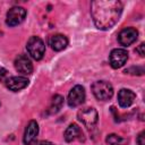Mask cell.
<instances>
[{
    "label": "cell",
    "mask_w": 145,
    "mask_h": 145,
    "mask_svg": "<svg viewBox=\"0 0 145 145\" xmlns=\"http://www.w3.org/2000/svg\"><path fill=\"white\" fill-rule=\"evenodd\" d=\"M15 68L22 75H31L33 72V65L26 54H19L15 59Z\"/></svg>",
    "instance_id": "cell-9"
},
{
    "label": "cell",
    "mask_w": 145,
    "mask_h": 145,
    "mask_svg": "<svg viewBox=\"0 0 145 145\" xmlns=\"http://www.w3.org/2000/svg\"><path fill=\"white\" fill-rule=\"evenodd\" d=\"M39 134V125L35 120H32L28 122L26 129H25V134H24V143L26 145L32 144L35 139L36 136Z\"/></svg>",
    "instance_id": "cell-13"
},
{
    "label": "cell",
    "mask_w": 145,
    "mask_h": 145,
    "mask_svg": "<svg viewBox=\"0 0 145 145\" xmlns=\"http://www.w3.org/2000/svg\"><path fill=\"white\" fill-rule=\"evenodd\" d=\"M27 85H28V79L24 76H14L6 79V86L12 92H18L25 88Z\"/></svg>",
    "instance_id": "cell-10"
},
{
    "label": "cell",
    "mask_w": 145,
    "mask_h": 145,
    "mask_svg": "<svg viewBox=\"0 0 145 145\" xmlns=\"http://www.w3.org/2000/svg\"><path fill=\"white\" fill-rule=\"evenodd\" d=\"M26 49H27V52L29 53V56L35 60H41L45 52L44 42L39 36L29 37V40L27 41V44H26Z\"/></svg>",
    "instance_id": "cell-3"
},
{
    "label": "cell",
    "mask_w": 145,
    "mask_h": 145,
    "mask_svg": "<svg viewBox=\"0 0 145 145\" xmlns=\"http://www.w3.org/2000/svg\"><path fill=\"white\" fill-rule=\"evenodd\" d=\"M65 140L70 143L74 140H84V134L83 130L80 129V127L76 123H71L65 131Z\"/></svg>",
    "instance_id": "cell-11"
},
{
    "label": "cell",
    "mask_w": 145,
    "mask_h": 145,
    "mask_svg": "<svg viewBox=\"0 0 145 145\" xmlns=\"http://www.w3.org/2000/svg\"><path fill=\"white\" fill-rule=\"evenodd\" d=\"M6 72H7V70H6V69L0 68V82H1V80H3V78H5V76H6Z\"/></svg>",
    "instance_id": "cell-20"
},
{
    "label": "cell",
    "mask_w": 145,
    "mask_h": 145,
    "mask_svg": "<svg viewBox=\"0 0 145 145\" xmlns=\"http://www.w3.org/2000/svg\"><path fill=\"white\" fill-rule=\"evenodd\" d=\"M105 142L110 145H123L126 144L128 140L126 138H122L121 136H118L116 134H110L108 135V137L105 138Z\"/></svg>",
    "instance_id": "cell-16"
},
{
    "label": "cell",
    "mask_w": 145,
    "mask_h": 145,
    "mask_svg": "<svg viewBox=\"0 0 145 145\" xmlns=\"http://www.w3.org/2000/svg\"><path fill=\"white\" fill-rule=\"evenodd\" d=\"M138 37V32L134 27H126L118 34V42L122 46H129L134 42H136Z\"/></svg>",
    "instance_id": "cell-8"
},
{
    "label": "cell",
    "mask_w": 145,
    "mask_h": 145,
    "mask_svg": "<svg viewBox=\"0 0 145 145\" xmlns=\"http://www.w3.org/2000/svg\"><path fill=\"white\" fill-rule=\"evenodd\" d=\"M144 48H145V44L144 43H140L139 45H138V48L136 49V51L140 54V57H144L145 56V51H144Z\"/></svg>",
    "instance_id": "cell-19"
},
{
    "label": "cell",
    "mask_w": 145,
    "mask_h": 145,
    "mask_svg": "<svg viewBox=\"0 0 145 145\" xmlns=\"http://www.w3.org/2000/svg\"><path fill=\"white\" fill-rule=\"evenodd\" d=\"M85 96H86L85 95V89H84L83 86H80V85L74 86L70 89L69 94H68V100H67L68 105L71 106V108H76V106L83 104L84 101H85Z\"/></svg>",
    "instance_id": "cell-6"
},
{
    "label": "cell",
    "mask_w": 145,
    "mask_h": 145,
    "mask_svg": "<svg viewBox=\"0 0 145 145\" xmlns=\"http://www.w3.org/2000/svg\"><path fill=\"white\" fill-rule=\"evenodd\" d=\"M125 72L133 74V75H143L144 74V68L143 67H130L125 70Z\"/></svg>",
    "instance_id": "cell-17"
},
{
    "label": "cell",
    "mask_w": 145,
    "mask_h": 145,
    "mask_svg": "<svg viewBox=\"0 0 145 145\" xmlns=\"http://www.w3.org/2000/svg\"><path fill=\"white\" fill-rule=\"evenodd\" d=\"M128 60V52L125 49H113L109 56V62L112 68L118 69L122 67Z\"/></svg>",
    "instance_id": "cell-7"
},
{
    "label": "cell",
    "mask_w": 145,
    "mask_h": 145,
    "mask_svg": "<svg viewBox=\"0 0 145 145\" xmlns=\"http://www.w3.org/2000/svg\"><path fill=\"white\" fill-rule=\"evenodd\" d=\"M78 119L83 122V125L88 128L92 129L95 127L97 119H99V114L97 111L94 108H85L78 111Z\"/></svg>",
    "instance_id": "cell-4"
},
{
    "label": "cell",
    "mask_w": 145,
    "mask_h": 145,
    "mask_svg": "<svg viewBox=\"0 0 145 145\" xmlns=\"http://www.w3.org/2000/svg\"><path fill=\"white\" fill-rule=\"evenodd\" d=\"M122 12V3L118 0H95L91 3V15L99 29L108 31L113 27Z\"/></svg>",
    "instance_id": "cell-1"
},
{
    "label": "cell",
    "mask_w": 145,
    "mask_h": 145,
    "mask_svg": "<svg viewBox=\"0 0 145 145\" xmlns=\"http://www.w3.org/2000/svg\"><path fill=\"white\" fill-rule=\"evenodd\" d=\"M136 99V94L128 88H121L118 93V102L121 108L130 106Z\"/></svg>",
    "instance_id": "cell-12"
},
{
    "label": "cell",
    "mask_w": 145,
    "mask_h": 145,
    "mask_svg": "<svg viewBox=\"0 0 145 145\" xmlns=\"http://www.w3.org/2000/svg\"><path fill=\"white\" fill-rule=\"evenodd\" d=\"M49 45L54 51H62L68 45V39L62 34H56L52 35L49 39Z\"/></svg>",
    "instance_id": "cell-14"
},
{
    "label": "cell",
    "mask_w": 145,
    "mask_h": 145,
    "mask_svg": "<svg viewBox=\"0 0 145 145\" xmlns=\"http://www.w3.org/2000/svg\"><path fill=\"white\" fill-rule=\"evenodd\" d=\"M39 145H53V144L50 143V142H48V140H42V142L39 143Z\"/></svg>",
    "instance_id": "cell-21"
},
{
    "label": "cell",
    "mask_w": 145,
    "mask_h": 145,
    "mask_svg": "<svg viewBox=\"0 0 145 145\" xmlns=\"http://www.w3.org/2000/svg\"><path fill=\"white\" fill-rule=\"evenodd\" d=\"M26 17V10L23 7H12L8 10L6 17V24L9 26H17L24 22Z\"/></svg>",
    "instance_id": "cell-5"
},
{
    "label": "cell",
    "mask_w": 145,
    "mask_h": 145,
    "mask_svg": "<svg viewBox=\"0 0 145 145\" xmlns=\"http://www.w3.org/2000/svg\"><path fill=\"white\" fill-rule=\"evenodd\" d=\"M62 104H63V97L59 94L54 95L51 100V103L49 105V109H48V112L50 114H54L57 113L61 108H62Z\"/></svg>",
    "instance_id": "cell-15"
},
{
    "label": "cell",
    "mask_w": 145,
    "mask_h": 145,
    "mask_svg": "<svg viewBox=\"0 0 145 145\" xmlns=\"http://www.w3.org/2000/svg\"><path fill=\"white\" fill-rule=\"evenodd\" d=\"M92 92L97 100L105 101L112 97L113 95V87L106 80H97L92 85Z\"/></svg>",
    "instance_id": "cell-2"
},
{
    "label": "cell",
    "mask_w": 145,
    "mask_h": 145,
    "mask_svg": "<svg viewBox=\"0 0 145 145\" xmlns=\"http://www.w3.org/2000/svg\"><path fill=\"white\" fill-rule=\"evenodd\" d=\"M144 138H145V131H142V133L138 135V137H137V144H138V145H145Z\"/></svg>",
    "instance_id": "cell-18"
}]
</instances>
